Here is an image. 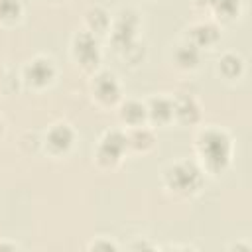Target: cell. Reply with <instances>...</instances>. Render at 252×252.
Masks as SVG:
<instances>
[{
	"label": "cell",
	"instance_id": "obj_24",
	"mask_svg": "<svg viewBox=\"0 0 252 252\" xmlns=\"http://www.w3.org/2000/svg\"><path fill=\"white\" fill-rule=\"evenodd\" d=\"M211 2H213V0H193V4H195L197 8H203V10H209Z\"/></svg>",
	"mask_w": 252,
	"mask_h": 252
},
{
	"label": "cell",
	"instance_id": "obj_18",
	"mask_svg": "<svg viewBox=\"0 0 252 252\" xmlns=\"http://www.w3.org/2000/svg\"><path fill=\"white\" fill-rule=\"evenodd\" d=\"M24 16L22 0H0V26H16Z\"/></svg>",
	"mask_w": 252,
	"mask_h": 252
},
{
	"label": "cell",
	"instance_id": "obj_12",
	"mask_svg": "<svg viewBox=\"0 0 252 252\" xmlns=\"http://www.w3.org/2000/svg\"><path fill=\"white\" fill-rule=\"evenodd\" d=\"M116 112H118V120L124 124V128L148 124L146 100H142V98H122L116 106Z\"/></svg>",
	"mask_w": 252,
	"mask_h": 252
},
{
	"label": "cell",
	"instance_id": "obj_14",
	"mask_svg": "<svg viewBox=\"0 0 252 252\" xmlns=\"http://www.w3.org/2000/svg\"><path fill=\"white\" fill-rule=\"evenodd\" d=\"M215 71L224 81H238L246 71V61L238 51H224L217 57Z\"/></svg>",
	"mask_w": 252,
	"mask_h": 252
},
{
	"label": "cell",
	"instance_id": "obj_15",
	"mask_svg": "<svg viewBox=\"0 0 252 252\" xmlns=\"http://www.w3.org/2000/svg\"><path fill=\"white\" fill-rule=\"evenodd\" d=\"M83 24H85V30L91 32L93 35H106L108 30H110V24H112V14L100 6V4H93L85 10L83 14Z\"/></svg>",
	"mask_w": 252,
	"mask_h": 252
},
{
	"label": "cell",
	"instance_id": "obj_7",
	"mask_svg": "<svg viewBox=\"0 0 252 252\" xmlns=\"http://www.w3.org/2000/svg\"><path fill=\"white\" fill-rule=\"evenodd\" d=\"M71 57L77 63V67L89 75L94 73L96 69H100L102 53H100L98 37L87 30L75 32L71 37Z\"/></svg>",
	"mask_w": 252,
	"mask_h": 252
},
{
	"label": "cell",
	"instance_id": "obj_10",
	"mask_svg": "<svg viewBox=\"0 0 252 252\" xmlns=\"http://www.w3.org/2000/svg\"><path fill=\"white\" fill-rule=\"evenodd\" d=\"M187 41L197 45L201 51L217 45L220 41V26L215 20H201L189 26L187 30Z\"/></svg>",
	"mask_w": 252,
	"mask_h": 252
},
{
	"label": "cell",
	"instance_id": "obj_1",
	"mask_svg": "<svg viewBox=\"0 0 252 252\" xmlns=\"http://www.w3.org/2000/svg\"><path fill=\"white\" fill-rule=\"evenodd\" d=\"M232 158L234 140L224 128L209 124L195 134V159L205 175H222L232 165Z\"/></svg>",
	"mask_w": 252,
	"mask_h": 252
},
{
	"label": "cell",
	"instance_id": "obj_3",
	"mask_svg": "<svg viewBox=\"0 0 252 252\" xmlns=\"http://www.w3.org/2000/svg\"><path fill=\"white\" fill-rule=\"evenodd\" d=\"M140 30H142V18L134 8H120L112 16V24L108 30L110 43L116 49V53H122L124 49L132 47L140 39Z\"/></svg>",
	"mask_w": 252,
	"mask_h": 252
},
{
	"label": "cell",
	"instance_id": "obj_19",
	"mask_svg": "<svg viewBox=\"0 0 252 252\" xmlns=\"http://www.w3.org/2000/svg\"><path fill=\"white\" fill-rule=\"evenodd\" d=\"M89 252H118L120 244L110 236H96L91 242H87Z\"/></svg>",
	"mask_w": 252,
	"mask_h": 252
},
{
	"label": "cell",
	"instance_id": "obj_8",
	"mask_svg": "<svg viewBox=\"0 0 252 252\" xmlns=\"http://www.w3.org/2000/svg\"><path fill=\"white\" fill-rule=\"evenodd\" d=\"M75 140H77L75 128L67 120H57L45 128L41 136V148L51 158H63L73 150Z\"/></svg>",
	"mask_w": 252,
	"mask_h": 252
},
{
	"label": "cell",
	"instance_id": "obj_13",
	"mask_svg": "<svg viewBox=\"0 0 252 252\" xmlns=\"http://www.w3.org/2000/svg\"><path fill=\"white\" fill-rule=\"evenodd\" d=\"M201 59H203V51L197 45H193L191 41H187V39L179 41L171 51V63L179 71H187L189 73V71L199 69Z\"/></svg>",
	"mask_w": 252,
	"mask_h": 252
},
{
	"label": "cell",
	"instance_id": "obj_21",
	"mask_svg": "<svg viewBox=\"0 0 252 252\" xmlns=\"http://www.w3.org/2000/svg\"><path fill=\"white\" fill-rule=\"evenodd\" d=\"M16 250H20V244L16 240L0 238V252H16Z\"/></svg>",
	"mask_w": 252,
	"mask_h": 252
},
{
	"label": "cell",
	"instance_id": "obj_9",
	"mask_svg": "<svg viewBox=\"0 0 252 252\" xmlns=\"http://www.w3.org/2000/svg\"><path fill=\"white\" fill-rule=\"evenodd\" d=\"M171 98H173V122L181 126H195L201 122L203 108L197 96H193L191 93H177Z\"/></svg>",
	"mask_w": 252,
	"mask_h": 252
},
{
	"label": "cell",
	"instance_id": "obj_20",
	"mask_svg": "<svg viewBox=\"0 0 252 252\" xmlns=\"http://www.w3.org/2000/svg\"><path fill=\"white\" fill-rule=\"evenodd\" d=\"M130 248L132 250H158L159 246L158 244H154V242H148L146 238H142V236H138L132 244H130Z\"/></svg>",
	"mask_w": 252,
	"mask_h": 252
},
{
	"label": "cell",
	"instance_id": "obj_5",
	"mask_svg": "<svg viewBox=\"0 0 252 252\" xmlns=\"http://www.w3.org/2000/svg\"><path fill=\"white\" fill-rule=\"evenodd\" d=\"M57 77V65L55 59L51 55L45 53H35L33 57H30L20 71V79L22 83L32 89V91H43L49 85H53Z\"/></svg>",
	"mask_w": 252,
	"mask_h": 252
},
{
	"label": "cell",
	"instance_id": "obj_22",
	"mask_svg": "<svg viewBox=\"0 0 252 252\" xmlns=\"http://www.w3.org/2000/svg\"><path fill=\"white\" fill-rule=\"evenodd\" d=\"M250 242H246V240H238V242H234V244H228V250H242V252H250Z\"/></svg>",
	"mask_w": 252,
	"mask_h": 252
},
{
	"label": "cell",
	"instance_id": "obj_25",
	"mask_svg": "<svg viewBox=\"0 0 252 252\" xmlns=\"http://www.w3.org/2000/svg\"><path fill=\"white\" fill-rule=\"evenodd\" d=\"M4 75H6V71H4V63H2V59H0V83L4 81Z\"/></svg>",
	"mask_w": 252,
	"mask_h": 252
},
{
	"label": "cell",
	"instance_id": "obj_4",
	"mask_svg": "<svg viewBox=\"0 0 252 252\" xmlns=\"http://www.w3.org/2000/svg\"><path fill=\"white\" fill-rule=\"evenodd\" d=\"M126 152H128L126 130L110 128V130H104L102 136L98 138L93 152V159L100 169H112L122 161Z\"/></svg>",
	"mask_w": 252,
	"mask_h": 252
},
{
	"label": "cell",
	"instance_id": "obj_26",
	"mask_svg": "<svg viewBox=\"0 0 252 252\" xmlns=\"http://www.w3.org/2000/svg\"><path fill=\"white\" fill-rule=\"evenodd\" d=\"M4 130H6V126H4V120H2V116H0V136L4 134Z\"/></svg>",
	"mask_w": 252,
	"mask_h": 252
},
{
	"label": "cell",
	"instance_id": "obj_16",
	"mask_svg": "<svg viewBox=\"0 0 252 252\" xmlns=\"http://www.w3.org/2000/svg\"><path fill=\"white\" fill-rule=\"evenodd\" d=\"M126 130V142H128V150L138 152V154H148L156 148V132L152 126L142 124V126H132V128H124Z\"/></svg>",
	"mask_w": 252,
	"mask_h": 252
},
{
	"label": "cell",
	"instance_id": "obj_17",
	"mask_svg": "<svg viewBox=\"0 0 252 252\" xmlns=\"http://www.w3.org/2000/svg\"><path fill=\"white\" fill-rule=\"evenodd\" d=\"M209 10L217 24H228L240 16L242 0H213Z\"/></svg>",
	"mask_w": 252,
	"mask_h": 252
},
{
	"label": "cell",
	"instance_id": "obj_27",
	"mask_svg": "<svg viewBox=\"0 0 252 252\" xmlns=\"http://www.w3.org/2000/svg\"><path fill=\"white\" fill-rule=\"evenodd\" d=\"M51 2H55V4H59V2H65V0H51Z\"/></svg>",
	"mask_w": 252,
	"mask_h": 252
},
{
	"label": "cell",
	"instance_id": "obj_23",
	"mask_svg": "<svg viewBox=\"0 0 252 252\" xmlns=\"http://www.w3.org/2000/svg\"><path fill=\"white\" fill-rule=\"evenodd\" d=\"M161 250H195L197 246H193V244H165V246H159Z\"/></svg>",
	"mask_w": 252,
	"mask_h": 252
},
{
	"label": "cell",
	"instance_id": "obj_11",
	"mask_svg": "<svg viewBox=\"0 0 252 252\" xmlns=\"http://www.w3.org/2000/svg\"><path fill=\"white\" fill-rule=\"evenodd\" d=\"M148 124L167 126L173 122V98L169 94H152L146 98Z\"/></svg>",
	"mask_w": 252,
	"mask_h": 252
},
{
	"label": "cell",
	"instance_id": "obj_6",
	"mask_svg": "<svg viewBox=\"0 0 252 252\" xmlns=\"http://www.w3.org/2000/svg\"><path fill=\"white\" fill-rule=\"evenodd\" d=\"M89 94L96 106L112 108L122 100V85L112 71L96 69L89 79Z\"/></svg>",
	"mask_w": 252,
	"mask_h": 252
},
{
	"label": "cell",
	"instance_id": "obj_2",
	"mask_svg": "<svg viewBox=\"0 0 252 252\" xmlns=\"http://www.w3.org/2000/svg\"><path fill=\"white\" fill-rule=\"evenodd\" d=\"M161 185L169 195L177 199H189L203 189L205 171L201 169L197 159L181 158L161 169Z\"/></svg>",
	"mask_w": 252,
	"mask_h": 252
},
{
	"label": "cell",
	"instance_id": "obj_28",
	"mask_svg": "<svg viewBox=\"0 0 252 252\" xmlns=\"http://www.w3.org/2000/svg\"><path fill=\"white\" fill-rule=\"evenodd\" d=\"M150 2H154V0H150Z\"/></svg>",
	"mask_w": 252,
	"mask_h": 252
}]
</instances>
